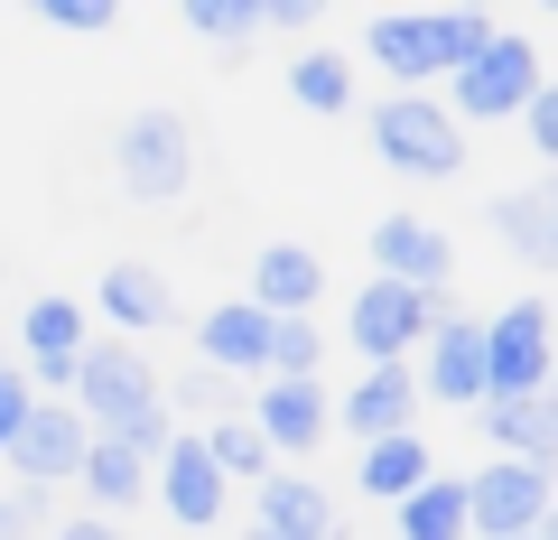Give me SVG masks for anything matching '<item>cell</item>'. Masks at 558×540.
<instances>
[{"label": "cell", "instance_id": "cell-1", "mask_svg": "<svg viewBox=\"0 0 558 540\" xmlns=\"http://www.w3.org/2000/svg\"><path fill=\"white\" fill-rule=\"evenodd\" d=\"M484 38H494L484 10H381V20L363 28V57L391 75V94H438Z\"/></svg>", "mask_w": 558, "mask_h": 540}, {"label": "cell", "instance_id": "cell-2", "mask_svg": "<svg viewBox=\"0 0 558 540\" xmlns=\"http://www.w3.org/2000/svg\"><path fill=\"white\" fill-rule=\"evenodd\" d=\"M186 178H196V121L178 112V103H140V112H121L112 131V187L131 205H178Z\"/></svg>", "mask_w": 558, "mask_h": 540}, {"label": "cell", "instance_id": "cell-3", "mask_svg": "<svg viewBox=\"0 0 558 540\" xmlns=\"http://www.w3.org/2000/svg\"><path fill=\"white\" fill-rule=\"evenodd\" d=\"M531 84H549L539 38H531V28H494V38L438 84V103L457 112V131H494V121H512L521 103H531Z\"/></svg>", "mask_w": 558, "mask_h": 540}, {"label": "cell", "instance_id": "cell-4", "mask_svg": "<svg viewBox=\"0 0 558 540\" xmlns=\"http://www.w3.org/2000/svg\"><path fill=\"white\" fill-rule=\"evenodd\" d=\"M363 131H373V159L391 178H418V187L465 178V131H457V112L438 94H381L363 112Z\"/></svg>", "mask_w": 558, "mask_h": 540}, {"label": "cell", "instance_id": "cell-5", "mask_svg": "<svg viewBox=\"0 0 558 540\" xmlns=\"http://www.w3.org/2000/svg\"><path fill=\"white\" fill-rule=\"evenodd\" d=\"M65 410H75L94 439H112V429H131V420L159 410V363L140 355V345H121V336H84L75 382H65Z\"/></svg>", "mask_w": 558, "mask_h": 540}, {"label": "cell", "instance_id": "cell-6", "mask_svg": "<svg viewBox=\"0 0 558 540\" xmlns=\"http://www.w3.org/2000/svg\"><path fill=\"white\" fill-rule=\"evenodd\" d=\"M457 289H391V280H363L354 299H344V345L363 355V373L373 363H410L418 355V336L438 317H457Z\"/></svg>", "mask_w": 558, "mask_h": 540}, {"label": "cell", "instance_id": "cell-7", "mask_svg": "<svg viewBox=\"0 0 558 540\" xmlns=\"http://www.w3.org/2000/svg\"><path fill=\"white\" fill-rule=\"evenodd\" d=\"M465 484V540H531L549 531V466H512V457H484Z\"/></svg>", "mask_w": 558, "mask_h": 540}, {"label": "cell", "instance_id": "cell-8", "mask_svg": "<svg viewBox=\"0 0 558 540\" xmlns=\"http://www.w3.org/2000/svg\"><path fill=\"white\" fill-rule=\"evenodd\" d=\"M549 299H512L484 317V400H539L549 392Z\"/></svg>", "mask_w": 558, "mask_h": 540}, {"label": "cell", "instance_id": "cell-9", "mask_svg": "<svg viewBox=\"0 0 558 540\" xmlns=\"http://www.w3.org/2000/svg\"><path fill=\"white\" fill-rule=\"evenodd\" d=\"M242 420L270 457H307V447L336 439V392L326 382H252L242 392Z\"/></svg>", "mask_w": 558, "mask_h": 540}, {"label": "cell", "instance_id": "cell-10", "mask_svg": "<svg viewBox=\"0 0 558 540\" xmlns=\"http://www.w3.org/2000/svg\"><path fill=\"white\" fill-rule=\"evenodd\" d=\"M410 382H418V400H447V410H475L484 400V317L475 308H457V317H438L418 336Z\"/></svg>", "mask_w": 558, "mask_h": 540}, {"label": "cell", "instance_id": "cell-11", "mask_svg": "<svg viewBox=\"0 0 558 540\" xmlns=\"http://www.w3.org/2000/svg\"><path fill=\"white\" fill-rule=\"evenodd\" d=\"M149 503H159L178 531H223V503H233V484L215 476V457L196 447V429H178V439L159 447V466H149Z\"/></svg>", "mask_w": 558, "mask_h": 540}, {"label": "cell", "instance_id": "cell-12", "mask_svg": "<svg viewBox=\"0 0 558 540\" xmlns=\"http://www.w3.org/2000/svg\"><path fill=\"white\" fill-rule=\"evenodd\" d=\"M84 447H94V429H84L65 400H28V420H20V439L0 447V466L20 484H38V494H57V484H75Z\"/></svg>", "mask_w": 558, "mask_h": 540}, {"label": "cell", "instance_id": "cell-13", "mask_svg": "<svg viewBox=\"0 0 558 540\" xmlns=\"http://www.w3.org/2000/svg\"><path fill=\"white\" fill-rule=\"evenodd\" d=\"M373 280H391V289H457V242H447V224H428V215H381L373 224Z\"/></svg>", "mask_w": 558, "mask_h": 540}, {"label": "cell", "instance_id": "cell-14", "mask_svg": "<svg viewBox=\"0 0 558 540\" xmlns=\"http://www.w3.org/2000/svg\"><path fill=\"white\" fill-rule=\"evenodd\" d=\"M336 494H326L317 476H299V466H270V476L252 484V521H242V540H336Z\"/></svg>", "mask_w": 558, "mask_h": 540}, {"label": "cell", "instance_id": "cell-15", "mask_svg": "<svg viewBox=\"0 0 558 540\" xmlns=\"http://www.w3.org/2000/svg\"><path fill=\"white\" fill-rule=\"evenodd\" d=\"M94 308L112 317V336H121V345H140V336H159V326H178V317H186V308H178V280H168L159 261H102Z\"/></svg>", "mask_w": 558, "mask_h": 540}, {"label": "cell", "instance_id": "cell-16", "mask_svg": "<svg viewBox=\"0 0 558 540\" xmlns=\"http://www.w3.org/2000/svg\"><path fill=\"white\" fill-rule=\"evenodd\" d=\"M84 336H94V326H84V299H28V317H20V345H28L20 382H28L38 400H65Z\"/></svg>", "mask_w": 558, "mask_h": 540}, {"label": "cell", "instance_id": "cell-17", "mask_svg": "<svg viewBox=\"0 0 558 540\" xmlns=\"http://www.w3.org/2000/svg\"><path fill=\"white\" fill-rule=\"evenodd\" d=\"M336 429L354 447H373V439H410L418 429V382H410V363H373V373H354L336 392Z\"/></svg>", "mask_w": 558, "mask_h": 540}, {"label": "cell", "instance_id": "cell-18", "mask_svg": "<svg viewBox=\"0 0 558 540\" xmlns=\"http://www.w3.org/2000/svg\"><path fill=\"white\" fill-rule=\"evenodd\" d=\"M196 363L252 392V382L270 373V317H260L252 299H215V308L196 317Z\"/></svg>", "mask_w": 558, "mask_h": 540}, {"label": "cell", "instance_id": "cell-19", "mask_svg": "<svg viewBox=\"0 0 558 540\" xmlns=\"http://www.w3.org/2000/svg\"><path fill=\"white\" fill-rule=\"evenodd\" d=\"M242 299H252L260 317H317L326 252H317V242H260V252H252V289H242Z\"/></svg>", "mask_w": 558, "mask_h": 540}, {"label": "cell", "instance_id": "cell-20", "mask_svg": "<svg viewBox=\"0 0 558 540\" xmlns=\"http://www.w3.org/2000/svg\"><path fill=\"white\" fill-rule=\"evenodd\" d=\"M484 224H494V242L512 261H531V271H549L558 261V187L531 178V187H502L494 205H484Z\"/></svg>", "mask_w": 558, "mask_h": 540}, {"label": "cell", "instance_id": "cell-21", "mask_svg": "<svg viewBox=\"0 0 558 540\" xmlns=\"http://www.w3.org/2000/svg\"><path fill=\"white\" fill-rule=\"evenodd\" d=\"M475 420H484V447L512 466H549L558 457V400H475Z\"/></svg>", "mask_w": 558, "mask_h": 540}, {"label": "cell", "instance_id": "cell-22", "mask_svg": "<svg viewBox=\"0 0 558 540\" xmlns=\"http://www.w3.org/2000/svg\"><path fill=\"white\" fill-rule=\"evenodd\" d=\"M75 484H84V503L112 521V513H131V503H149V457H140L131 439H94L84 466H75Z\"/></svg>", "mask_w": 558, "mask_h": 540}, {"label": "cell", "instance_id": "cell-23", "mask_svg": "<svg viewBox=\"0 0 558 540\" xmlns=\"http://www.w3.org/2000/svg\"><path fill=\"white\" fill-rule=\"evenodd\" d=\"M428 476H438V447L418 439V429H410V439H373V447H363V466H354V484H363L373 503H400V494H418Z\"/></svg>", "mask_w": 558, "mask_h": 540}, {"label": "cell", "instance_id": "cell-24", "mask_svg": "<svg viewBox=\"0 0 558 540\" xmlns=\"http://www.w3.org/2000/svg\"><path fill=\"white\" fill-rule=\"evenodd\" d=\"M391 531L400 540H465V484L457 476H428L418 494L391 503Z\"/></svg>", "mask_w": 558, "mask_h": 540}, {"label": "cell", "instance_id": "cell-25", "mask_svg": "<svg viewBox=\"0 0 558 540\" xmlns=\"http://www.w3.org/2000/svg\"><path fill=\"white\" fill-rule=\"evenodd\" d=\"M289 103L299 112H354V65H344V47H299L289 57Z\"/></svg>", "mask_w": 558, "mask_h": 540}, {"label": "cell", "instance_id": "cell-26", "mask_svg": "<svg viewBox=\"0 0 558 540\" xmlns=\"http://www.w3.org/2000/svg\"><path fill=\"white\" fill-rule=\"evenodd\" d=\"M260 382H326V326L317 317H270V373Z\"/></svg>", "mask_w": 558, "mask_h": 540}, {"label": "cell", "instance_id": "cell-27", "mask_svg": "<svg viewBox=\"0 0 558 540\" xmlns=\"http://www.w3.org/2000/svg\"><path fill=\"white\" fill-rule=\"evenodd\" d=\"M196 447L215 457V476H223V484H260V476L279 466L270 447L252 439V420H215V429H196Z\"/></svg>", "mask_w": 558, "mask_h": 540}, {"label": "cell", "instance_id": "cell-28", "mask_svg": "<svg viewBox=\"0 0 558 540\" xmlns=\"http://www.w3.org/2000/svg\"><path fill=\"white\" fill-rule=\"evenodd\" d=\"M159 400H168V420H242V382H223V373H178V382H159Z\"/></svg>", "mask_w": 558, "mask_h": 540}, {"label": "cell", "instance_id": "cell-29", "mask_svg": "<svg viewBox=\"0 0 558 540\" xmlns=\"http://www.w3.org/2000/svg\"><path fill=\"white\" fill-rule=\"evenodd\" d=\"M178 20L205 47H242V38H260V0H178Z\"/></svg>", "mask_w": 558, "mask_h": 540}, {"label": "cell", "instance_id": "cell-30", "mask_svg": "<svg viewBox=\"0 0 558 540\" xmlns=\"http://www.w3.org/2000/svg\"><path fill=\"white\" fill-rule=\"evenodd\" d=\"M38 521H57V494H38V484L0 494V540H38Z\"/></svg>", "mask_w": 558, "mask_h": 540}, {"label": "cell", "instance_id": "cell-31", "mask_svg": "<svg viewBox=\"0 0 558 540\" xmlns=\"http://www.w3.org/2000/svg\"><path fill=\"white\" fill-rule=\"evenodd\" d=\"M512 121H521V141H531L539 159H558V75H549V84H531V103H521Z\"/></svg>", "mask_w": 558, "mask_h": 540}, {"label": "cell", "instance_id": "cell-32", "mask_svg": "<svg viewBox=\"0 0 558 540\" xmlns=\"http://www.w3.org/2000/svg\"><path fill=\"white\" fill-rule=\"evenodd\" d=\"M38 28H65V38H102V28H112V0H38Z\"/></svg>", "mask_w": 558, "mask_h": 540}, {"label": "cell", "instance_id": "cell-33", "mask_svg": "<svg viewBox=\"0 0 558 540\" xmlns=\"http://www.w3.org/2000/svg\"><path fill=\"white\" fill-rule=\"evenodd\" d=\"M28 400H38V392H28V382H20V363H0V447L20 439V420H28Z\"/></svg>", "mask_w": 558, "mask_h": 540}, {"label": "cell", "instance_id": "cell-34", "mask_svg": "<svg viewBox=\"0 0 558 540\" xmlns=\"http://www.w3.org/2000/svg\"><path fill=\"white\" fill-rule=\"evenodd\" d=\"M260 28H279V38H307V28H317V0H260Z\"/></svg>", "mask_w": 558, "mask_h": 540}, {"label": "cell", "instance_id": "cell-35", "mask_svg": "<svg viewBox=\"0 0 558 540\" xmlns=\"http://www.w3.org/2000/svg\"><path fill=\"white\" fill-rule=\"evenodd\" d=\"M47 540H121V521H102V513H75V521H47Z\"/></svg>", "mask_w": 558, "mask_h": 540}, {"label": "cell", "instance_id": "cell-36", "mask_svg": "<svg viewBox=\"0 0 558 540\" xmlns=\"http://www.w3.org/2000/svg\"><path fill=\"white\" fill-rule=\"evenodd\" d=\"M531 540H549V531H531Z\"/></svg>", "mask_w": 558, "mask_h": 540}]
</instances>
